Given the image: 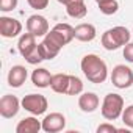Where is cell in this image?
<instances>
[{
  "label": "cell",
  "mask_w": 133,
  "mask_h": 133,
  "mask_svg": "<svg viewBox=\"0 0 133 133\" xmlns=\"http://www.w3.org/2000/svg\"><path fill=\"white\" fill-rule=\"evenodd\" d=\"M116 131H119V128L114 127L113 124H108V122L100 124V125L97 127V133H116Z\"/></svg>",
  "instance_id": "25"
},
{
  "label": "cell",
  "mask_w": 133,
  "mask_h": 133,
  "mask_svg": "<svg viewBox=\"0 0 133 133\" xmlns=\"http://www.w3.org/2000/svg\"><path fill=\"white\" fill-rule=\"evenodd\" d=\"M39 130H42V122L38 121L35 114L30 117H24L16 125V133H38Z\"/></svg>",
  "instance_id": "14"
},
{
  "label": "cell",
  "mask_w": 133,
  "mask_h": 133,
  "mask_svg": "<svg viewBox=\"0 0 133 133\" xmlns=\"http://www.w3.org/2000/svg\"><path fill=\"white\" fill-rule=\"evenodd\" d=\"M69 77L68 74H55L52 75V82H50V88L58 92V94H66L68 91V86H69Z\"/></svg>",
  "instance_id": "16"
},
{
  "label": "cell",
  "mask_w": 133,
  "mask_h": 133,
  "mask_svg": "<svg viewBox=\"0 0 133 133\" xmlns=\"http://www.w3.org/2000/svg\"><path fill=\"white\" fill-rule=\"evenodd\" d=\"M27 31L33 33L36 38L39 36H45L49 33V22L44 16H39V14H33L28 17L27 21Z\"/></svg>",
  "instance_id": "9"
},
{
  "label": "cell",
  "mask_w": 133,
  "mask_h": 133,
  "mask_svg": "<svg viewBox=\"0 0 133 133\" xmlns=\"http://www.w3.org/2000/svg\"><path fill=\"white\" fill-rule=\"evenodd\" d=\"M21 33H22V24L17 19L8 16L0 17V35L3 38H16Z\"/></svg>",
  "instance_id": "7"
},
{
  "label": "cell",
  "mask_w": 133,
  "mask_h": 133,
  "mask_svg": "<svg viewBox=\"0 0 133 133\" xmlns=\"http://www.w3.org/2000/svg\"><path fill=\"white\" fill-rule=\"evenodd\" d=\"M19 3V0H0V11L3 13H8V11H13Z\"/></svg>",
  "instance_id": "24"
},
{
  "label": "cell",
  "mask_w": 133,
  "mask_h": 133,
  "mask_svg": "<svg viewBox=\"0 0 133 133\" xmlns=\"http://www.w3.org/2000/svg\"><path fill=\"white\" fill-rule=\"evenodd\" d=\"M85 0H64V6L68 5H72V3H83Z\"/></svg>",
  "instance_id": "28"
},
{
  "label": "cell",
  "mask_w": 133,
  "mask_h": 133,
  "mask_svg": "<svg viewBox=\"0 0 133 133\" xmlns=\"http://www.w3.org/2000/svg\"><path fill=\"white\" fill-rule=\"evenodd\" d=\"M83 92V82L77 77V75H71L69 77V86L66 91V96H78Z\"/></svg>",
  "instance_id": "19"
},
{
  "label": "cell",
  "mask_w": 133,
  "mask_h": 133,
  "mask_svg": "<svg viewBox=\"0 0 133 133\" xmlns=\"http://www.w3.org/2000/svg\"><path fill=\"white\" fill-rule=\"evenodd\" d=\"M130 31L122 27V25H117V27H113L110 30H107L103 35H102V45L103 49L107 50H117L119 47L125 45L130 42Z\"/></svg>",
  "instance_id": "2"
},
{
  "label": "cell",
  "mask_w": 133,
  "mask_h": 133,
  "mask_svg": "<svg viewBox=\"0 0 133 133\" xmlns=\"http://www.w3.org/2000/svg\"><path fill=\"white\" fill-rule=\"evenodd\" d=\"M121 117H122V122H124L128 128H133V105H128L127 108H124Z\"/></svg>",
  "instance_id": "23"
},
{
  "label": "cell",
  "mask_w": 133,
  "mask_h": 133,
  "mask_svg": "<svg viewBox=\"0 0 133 133\" xmlns=\"http://www.w3.org/2000/svg\"><path fill=\"white\" fill-rule=\"evenodd\" d=\"M21 107H22V102H19V99L16 96L5 94L0 99V116L5 119H11L19 113Z\"/></svg>",
  "instance_id": "6"
},
{
  "label": "cell",
  "mask_w": 133,
  "mask_h": 133,
  "mask_svg": "<svg viewBox=\"0 0 133 133\" xmlns=\"http://www.w3.org/2000/svg\"><path fill=\"white\" fill-rule=\"evenodd\" d=\"M80 68L85 74V77L88 78V82L91 83H103L108 77V68L107 63L96 53H88L82 58Z\"/></svg>",
  "instance_id": "1"
},
{
  "label": "cell",
  "mask_w": 133,
  "mask_h": 133,
  "mask_svg": "<svg viewBox=\"0 0 133 133\" xmlns=\"http://www.w3.org/2000/svg\"><path fill=\"white\" fill-rule=\"evenodd\" d=\"M31 82L38 88H49L50 82H52V74L44 68H38L31 74Z\"/></svg>",
  "instance_id": "15"
},
{
  "label": "cell",
  "mask_w": 133,
  "mask_h": 133,
  "mask_svg": "<svg viewBox=\"0 0 133 133\" xmlns=\"http://www.w3.org/2000/svg\"><path fill=\"white\" fill-rule=\"evenodd\" d=\"M102 116L107 119V121H116L122 116V111H124V99L122 96L116 94V92H110L103 97V102H102Z\"/></svg>",
  "instance_id": "3"
},
{
  "label": "cell",
  "mask_w": 133,
  "mask_h": 133,
  "mask_svg": "<svg viewBox=\"0 0 133 133\" xmlns=\"http://www.w3.org/2000/svg\"><path fill=\"white\" fill-rule=\"evenodd\" d=\"M74 36L75 39L82 41V42H91L96 36H97V30L92 24H78L75 28H74Z\"/></svg>",
  "instance_id": "11"
},
{
  "label": "cell",
  "mask_w": 133,
  "mask_h": 133,
  "mask_svg": "<svg viewBox=\"0 0 133 133\" xmlns=\"http://www.w3.org/2000/svg\"><path fill=\"white\" fill-rule=\"evenodd\" d=\"M38 45H39V49H41V53H42L44 59H53V58L59 53V50H61V49L55 47L53 44H50V42L45 41V39H42V42H39Z\"/></svg>",
  "instance_id": "18"
},
{
  "label": "cell",
  "mask_w": 133,
  "mask_h": 133,
  "mask_svg": "<svg viewBox=\"0 0 133 133\" xmlns=\"http://www.w3.org/2000/svg\"><path fill=\"white\" fill-rule=\"evenodd\" d=\"M66 127V117L61 113H50L42 119V130L45 133H58L64 130Z\"/></svg>",
  "instance_id": "8"
},
{
  "label": "cell",
  "mask_w": 133,
  "mask_h": 133,
  "mask_svg": "<svg viewBox=\"0 0 133 133\" xmlns=\"http://www.w3.org/2000/svg\"><path fill=\"white\" fill-rule=\"evenodd\" d=\"M99 10L102 14H107V16H111L114 13H117L119 10V3L117 0H103V2H99Z\"/></svg>",
  "instance_id": "20"
},
{
  "label": "cell",
  "mask_w": 133,
  "mask_h": 133,
  "mask_svg": "<svg viewBox=\"0 0 133 133\" xmlns=\"http://www.w3.org/2000/svg\"><path fill=\"white\" fill-rule=\"evenodd\" d=\"M111 83L119 89H127L133 85V71L125 64H117L111 72Z\"/></svg>",
  "instance_id": "5"
},
{
  "label": "cell",
  "mask_w": 133,
  "mask_h": 133,
  "mask_svg": "<svg viewBox=\"0 0 133 133\" xmlns=\"http://www.w3.org/2000/svg\"><path fill=\"white\" fill-rule=\"evenodd\" d=\"M21 102H22V108L35 116L44 114L49 108V102H47L45 96H42V94H28Z\"/></svg>",
  "instance_id": "4"
},
{
  "label": "cell",
  "mask_w": 133,
  "mask_h": 133,
  "mask_svg": "<svg viewBox=\"0 0 133 133\" xmlns=\"http://www.w3.org/2000/svg\"><path fill=\"white\" fill-rule=\"evenodd\" d=\"M28 5L33 8V10H45L47 5H49V0H27Z\"/></svg>",
  "instance_id": "26"
},
{
  "label": "cell",
  "mask_w": 133,
  "mask_h": 133,
  "mask_svg": "<svg viewBox=\"0 0 133 133\" xmlns=\"http://www.w3.org/2000/svg\"><path fill=\"white\" fill-rule=\"evenodd\" d=\"M25 61H27L28 64H39L41 61H44V56H42V53H41L39 45H36V47L33 49V52L25 58Z\"/></svg>",
  "instance_id": "22"
},
{
  "label": "cell",
  "mask_w": 133,
  "mask_h": 133,
  "mask_svg": "<svg viewBox=\"0 0 133 133\" xmlns=\"http://www.w3.org/2000/svg\"><path fill=\"white\" fill-rule=\"evenodd\" d=\"M66 13H68L72 19H83L86 14H88V8L83 3H72V5H68L66 6Z\"/></svg>",
  "instance_id": "17"
},
{
  "label": "cell",
  "mask_w": 133,
  "mask_h": 133,
  "mask_svg": "<svg viewBox=\"0 0 133 133\" xmlns=\"http://www.w3.org/2000/svg\"><path fill=\"white\" fill-rule=\"evenodd\" d=\"M96 2H97V3H99V2H103V0H96Z\"/></svg>",
  "instance_id": "30"
},
{
  "label": "cell",
  "mask_w": 133,
  "mask_h": 133,
  "mask_svg": "<svg viewBox=\"0 0 133 133\" xmlns=\"http://www.w3.org/2000/svg\"><path fill=\"white\" fill-rule=\"evenodd\" d=\"M36 45H38V44H36V36H35L33 33L27 31V33H24V35H21L19 42H17V50H19V53L22 55V58H27V56L33 52V49H35Z\"/></svg>",
  "instance_id": "12"
},
{
  "label": "cell",
  "mask_w": 133,
  "mask_h": 133,
  "mask_svg": "<svg viewBox=\"0 0 133 133\" xmlns=\"http://www.w3.org/2000/svg\"><path fill=\"white\" fill-rule=\"evenodd\" d=\"M131 33H133V31H131Z\"/></svg>",
  "instance_id": "31"
},
{
  "label": "cell",
  "mask_w": 133,
  "mask_h": 133,
  "mask_svg": "<svg viewBox=\"0 0 133 133\" xmlns=\"http://www.w3.org/2000/svg\"><path fill=\"white\" fill-rule=\"evenodd\" d=\"M58 2H59V3H63V5H64V0H58Z\"/></svg>",
  "instance_id": "29"
},
{
  "label": "cell",
  "mask_w": 133,
  "mask_h": 133,
  "mask_svg": "<svg viewBox=\"0 0 133 133\" xmlns=\"http://www.w3.org/2000/svg\"><path fill=\"white\" fill-rule=\"evenodd\" d=\"M122 55H124L125 61L133 63V42H128V44L124 45V52H122Z\"/></svg>",
  "instance_id": "27"
},
{
  "label": "cell",
  "mask_w": 133,
  "mask_h": 133,
  "mask_svg": "<svg viewBox=\"0 0 133 133\" xmlns=\"http://www.w3.org/2000/svg\"><path fill=\"white\" fill-rule=\"evenodd\" d=\"M27 77H28L27 69L24 68V66H21V64H16L8 72V85L11 88H21L25 83Z\"/></svg>",
  "instance_id": "10"
},
{
  "label": "cell",
  "mask_w": 133,
  "mask_h": 133,
  "mask_svg": "<svg viewBox=\"0 0 133 133\" xmlns=\"http://www.w3.org/2000/svg\"><path fill=\"white\" fill-rule=\"evenodd\" d=\"M63 38H64V41H66V44H69L75 36H74V27L72 25H69V24H56L55 27H53Z\"/></svg>",
  "instance_id": "21"
},
{
  "label": "cell",
  "mask_w": 133,
  "mask_h": 133,
  "mask_svg": "<svg viewBox=\"0 0 133 133\" xmlns=\"http://www.w3.org/2000/svg\"><path fill=\"white\" fill-rule=\"evenodd\" d=\"M99 96L94 92H83L78 97V107L83 113H94L99 108Z\"/></svg>",
  "instance_id": "13"
}]
</instances>
